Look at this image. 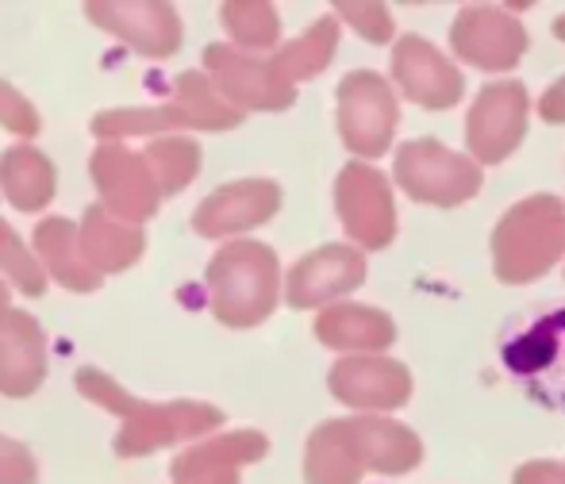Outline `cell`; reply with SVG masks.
<instances>
[{"instance_id":"obj_1","label":"cell","mask_w":565,"mask_h":484,"mask_svg":"<svg viewBox=\"0 0 565 484\" xmlns=\"http://www.w3.org/2000/svg\"><path fill=\"white\" fill-rule=\"evenodd\" d=\"M565 258V204L558 196H527L492 232V266L504 284H527Z\"/></svg>"},{"instance_id":"obj_2","label":"cell","mask_w":565,"mask_h":484,"mask_svg":"<svg viewBox=\"0 0 565 484\" xmlns=\"http://www.w3.org/2000/svg\"><path fill=\"white\" fill-rule=\"evenodd\" d=\"M77 385L89 400H100L105 408L124 411V434L116 439L119 454H150L154 447H166V442L178 439H193V434H204L212 427L224 423L216 408L209 404H166V408H154V404H135L127 400L124 392L97 369H82L77 373Z\"/></svg>"},{"instance_id":"obj_3","label":"cell","mask_w":565,"mask_h":484,"mask_svg":"<svg viewBox=\"0 0 565 484\" xmlns=\"http://www.w3.org/2000/svg\"><path fill=\"white\" fill-rule=\"evenodd\" d=\"M212 308L227 327H254L277 304V258L262 243H231L209 269Z\"/></svg>"},{"instance_id":"obj_4","label":"cell","mask_w":565,"mask_h":484,"mask_svg":"<svg viewBox=\"0 0 565 484\" xmlns=\"http://www.w3.org/2000/svg\"><path fill=\"white\" fill-rule=\"evenodd\" d=\"M393 173L412 201L435 204V208L466 204L469 196L481 193V178H484L481 165L454 154V150H447L435 139L404 142V147L396 150Z\"/></svg>"},{"instance_id":"obj_5","label":"cell","mask_w":565,"mask_h":484,"mask_svg":"<svg viewBox=\"0 0 565 484\" xmlns=\"http://www.w3.org/2000/svg\"><path fill=\"white\" fill-rule=\"evenodd\" d=\"M396 97L373 69H354L339 85V135L358 158H377L388 150L396 131Z\"/></svg>"},{"instance_id":"obj_6","label":"cell","mask_w":565,"mask_h":484,"mask_svg":"<svg viewBox=\"0 0 565 484\" xmlns=\"http://www.w3.org/2000/svg\"><path fill=\"white\" fill-rule=\"evenodd\" d=\"M504 365L539 404L565 411V308L523 327L504 346Z\"/></svg>"},{"instance_id":"obj_7","label":"cell","mask_w":565,"mask_h":484,"mask_svg":"<svg viewBox=\"0 0 565 484\" xmlns=\"http://www.w3.org/2000/svg\"><path fill=\"white\" fill-rule=\"evenodd\" d=\"M339 219L347 235L365 250H385L396 235V204L388 178L373 165L350 162L335 185Z\"/></svg>"},{"instance_id":"obj_8","label":"cell","mask_w":565,"mask_h":484,"mask_svg":"<svg viewBox=\"0 0 565 484\" xmlns=\"http://www.w3.org/2000/svg\"><path fill=\"white\" fill-rule=\"evenodd\" d=\"M527 135V89L520 82H492L477 93L466 120L469 154L481 165H497Z\"/></svg>"},{"instance_id":"obj_9","label":"cell","mask_w":565,"mask_h":484,"mask_svg":"<svg viewBox=\"0 0 565 484\" xmlns=\"http://www.w3.org/2000/svg\"><path fill=\"white\" fill-rule=\"evenodd\" d=\"M450 51L466 58L469 66L504 74V69L520 66L523 51H527V31L504 8L469 4L461 8L450 28Z\"/></svg>"},{"instance_id":"obj_10","label":"cell","mask_w":565,"mask_h":484,"mask_svg":"<svg viewBox=\"0 0 565 484\" xmlns=\"http://www.w3.org/2000/svg\"><path fill=\"white\" fill-rule=\"evenodd\" d=\"M393 82L412 105L427 108V112H443L454 108L466 93L461 74L450 66V58L435 43L419 35H404L393 51Z\"/></svg>"},{"instance_id":"obj_11","label":"cell","mask_w":565,"mask_h":484,"mask_svg":"<svg viewBox=\"0 0 565 484\" xmlns=\"http://www.w3.org/2000/svg\"><path fill=\"white\" fill-rule=\"evenodd\" d=\"M335 400L362 411H393L404 408L412 396V373L401 362L381 354H354L342 358L328 377Z\"/></svg>"},{"instance_id":"obj_12","label":"cell","mask_w":565,"mask_h":484,"mask_svg":"<svg viewBox=\"0 0 565 484\" xmlns=\"http://www.w3.org/2000/svg\"><path fill=\"white\" fill-rule=\"evenodd\" d=\"M209 69L216 77V89L231 100V108H266V112H277V108H289L297 100V89L285 85L281 77L274 74L269 62H258L250 54H238L231 46H209Z\"/></svg>"},{"instance_id":"obj_13","label":"cell","mask_w":565,"mask_h":484,"mask_svg":"<svg viewBox=\"0 0 565 484\" xmlns=\"http://www.w3.org/2000/svg\"><path fill=\"white\" fill-rule=\"evenodd\" d=\"M365 281V258L358 246H320L300 258L289 273V304L316 308L335 297H347Z\"/></svg>"},{"instance_id":"obj_14","label":"cell","mask_w":565,"mask_h":484,"mask_svg":"<svg viewBox=\"0 0 565 484\" xmlns=\"http://www.w3.org/2000/svg\"><path fill=\"white\" fill-rule=\"evenodd\" d=\"M277 208H281V189L274 181H238L201 204L193 227L209 239H220V235H238L266 224Z\"/></svg>"},{"instance_id":"obj_15","label":"cell","mask_w":565,"mask_h":484,"mask_svg":"<svg viewBox=\"0 0 565 484\" xmlns=\"http://www.w3.org/2000/svg\"><path fill=\"white\" fill-rule=\"evenodd\" d=\"M347 434L358 462H362V473L401 477V473H412L424 462V442L408 427L393 423V419H381V416L347 419Z\"/></svg>"},{"instance_id":"obj_16","label":"cell","mask_w":565,"mask_h":484,"mask_svg":"<svg viewBox=\"0 0 565 484\" xmlns=\"http://www.w3.org/2000/svg\"><path fill=\"white\" fill-rule=\"evenodd\" d=\"M93 181L100 185L108 212L127 219H147L162 201L154 178L142 170L139 158L124 154L119 147H100V154H93Z\"/></svg>"},{"instance_id":"obj_17","label":"cell","mask_w":565,"mask_h":484,"mask_svg":"<svg viewBox=\"0 0 565 484\" xmlns=\"http://www.w3.org/2000/svg\"><path fill=\"white\" fill-rule=\"evenodd\" d=\"M46 354L39 323L23 312H4L0 320V392L28 396L43 385Z\"/></svg>"},{"instance_id":"obj_18","label":"cell","mask_w":565,"mask_h":484,"mask_svg":"<svg viewBox=\"0 0 565 484\" xmlns=\"http://www.w3.org/2000/svg\"><path fill=\"white\" fill-rule=\"evenodd\" d=\"M269 450L266 434L258 431H238L227 434L209 447H196L173 462V477L178 484H238V465L258 462Z\"/></svg>"},{"instance_id":"obj_19","label":"cell","mask_w":565,"mask_h":484,"mask_svg":"<svg viewBox=\"0 0 565 484\" xmlns=\"http://www.w3.org/2000/svg\"><path fill=\"white\" fill-rule=\"evenodd\" d=\"M89 15L93 23H105V28L124 35L131 46H139L142 54L170 58L181 43L178 15L166 4H93Z\"/></svg>"},{"instance_id":"obj_20","label":"cell","mask_w":565,"mask_h":484,"mask_svg":"<svg viewBox=\"0 0 565 484\" xmlns=\"http://www.w3.org/2000/svg\"><path fill=\"white\" fill-rule=\"evenodd\" d=\"M316 338L331 351L381 354L396 343V327L385 312L365 304H335L316 320Z\"/></svg>"},{"instance_id":"obj_21","label":"cell","mask_w":565,"mask_h":484,"mask_svg":"<svg viewBox=\"0 0 565 484\" xmlns=\"http://www.w3.org/2000/svg\"><path fill=\"white\" fill-rule=\"evenodd\" d=\"M305 481L308 484H358L362 481V462H358L354 447H350L347 419L323 423L320 431L308 439Z\"/></svg>"},{"instance_id":"obj_22","label":"cell","mask_w":565,"mask_h":484,"mask_svg":"<svg viewBox=\"0 0 565 484\" xmlns=\"http://www.w3.org/2000/svg\"><path fill=\"white\" fill-rule=\"evenodd\" d=\"M0 185H4L8 201H12L15 208L35 212L54 196V170L39 150L15 147L0 158Z\"/></svg>"},{"instance_id":"obj_23","label":"cell","mask_w":565,"mask_h":484,"mask_svg":"<svg viewBox=\"0 0 565 484\" xmlns=\"http://www.w3.org/2000/svg\"><path fill=\"white\" fill-rule=\"evenodd\" d=\"M335 46H339V23L331 20V15H323V20L312 23L297 43L277 51L274 58H269V66H274V74L281 77L285 85H297V82H305V77L320 74V69L335 58Z\"/></svg>"},{"instance_id":"obj_24","label":"cell","mask_w":565,"mask_h":484,"mask_svg":"<svg viewBox=\"0 0 565 484\" xmlns=\"http://www.w3.org/2000/svg\"><path fill=\"white\" fill-rule=\"evenodd\" d=\"M35 246L43 254V266H51L62 284H70V289H93V284H100V273L85 261L77 232L66 219H46L35 232Z\"/></svg>"},{"instance_id":"obj_25","label":"cell","mask_w":565,"mask_h":484,"mask_svg":"<svg viewBox=\"0 0 565 484\" xmlns=\"http://www.w3.org/2000/svg\"><path fill=\"white\" fill-rule=\"evenodd\" d=\"M82 243V254L93 269H127L135 258L142 254V235L135 227H119L105 212H89L85 216V227L77 235Z\"/></svg>"},{"instance_id":"obj_26","label":"cell","mask_w":565,"mask_h":484,"mask_svg":"<svg viewBox=\"0 0 565 484\" xmlns=\"http://www.w3.org/2000/svg\"><path fill=\"white\" fill-rule=\"evenodd\" d=\"M147 162L154 165V185L158 193H178L181 185L196 178V165H201V150L189 139H162L147 147Z\"/></svg>"},{"instance_id":"obj_27","label":"cell","mask_w":565,"mask_h":484,"mask_svg":"<svg viewBox=\"0 0 565 484\" xmlns=\"http://www.w3.org/2000/svg\"><path fill=\"white\" fill-rule=\"evenodd\" d=\"M224 23L238 46L246 51H266L277 43V12L269 4H227L224 8Z\"/></svg>"},{"instance_id":"obj_28","label":"cell","mask_w":565,"mask_h":484,"mask_svg":"<svg viewBox=\"0 0 565 484\" xmlns=\"http://www.w3.org/2000/svg\"><path fill=\"white\" fill-rule=\"evenodd\" d=\"M0 269H8V277H12L23 292H31V297H43V289H46L43 269H39L35 258L23 250V243L15 239V232L8 224H0Z\"/></svg>"},{"instance_id":"obj_29","label":"cell","mask_w":565,"mask_h":484,"mask_svg":"<svg viewBox=\"0 0 565 484\" xmlns=\"http://www.w3.org/2000/svg\"><path fill=\"white\" fill-rule=\"evenodd\" d=\"M339 15H347L350 28L370 43H388L393 35V15L385 4H339Z\"/></svg>"},{"instance_id":"obj_30","label":"cell","mask_w":565,"mask_h":484,"mask_svg":"<svg viewBox=\"0 0 565 484\" xmlns=\"http://www.w3.org/2000/svg\"><path fill=\"white\" fill-rule=\"evenodd\" d=\"M0 123H4L8 131H15V135H35L39 131L35 108H31L15 89H8L4 82H0Z\"/></svg>"},{"instance_id":"obj_31","label":"cell","mask_w":565,"mask_h":484,"mask_svg":"<svg viewBox=\"0 0 565 484\" xmlns=\"http://www.w3.org/2000/svg\"><path fill=\"white\" fill-rule=\"evenodd\" d=\"M0 484H35V462L12 439H0Z\"/></svg>"},{"instance_id":"obj_32","label":"cell","mask_w":565,"mask_h":484,"mask_svg":"<svg viewBox=\"0 0 565 484\" xmlns=\"http://www.w3.org/2000/svg\"><path fill=\"white\" fill-rule=\"evenodd\" d=\"M515 484H565L562 462H527L515 473Z\"/></svg>"},{"instance_id":"obj_33","label":"cell","mask_w":565,"mask_h":484,"mask_svg":"<svg viewBox=\"0 0 565 484\" xmlns=\"http://www.w3.org/2000/svg\"><path fill=\"white\" fill-rule=\"evenodd\" d=\"M539 116H543L546 123H565V77H558V82L543 93V100H539Z\"/></svg>"},{"instance_id":"obj_34","label":"cell","mask_w":565,"mask_h":484,"mask_svg":"<svg viewBox=\"0 0 565 484\" xmlns=\"http://www.w3.org/2000/svg\"><path fill=\"white\" fill-rule=\"evenodd\" d=\"M4 312H8V289H4V281H0V320H4Z\"/></svg>"},{"instance_id":"obj_35","label":"cell","mask_w":565,"mask_h":484,"mask_svg":"<svg viewBox=\"0 0 565 484\" xmlns=\"http://www.w3.org/2000/svg\"><path fill=\"white\" fill-rule=\"evenodd\" d=\"M554 35H558L562 43H565V15H558V20H554Z\"/></svg>"}]
</instances>
